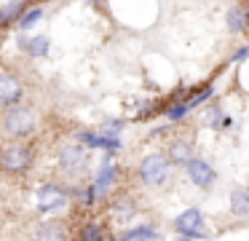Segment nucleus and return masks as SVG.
Returning <instances> with one entry per match:
<instances>
[{
	"mask_svg": "<svg viewBox=\"0 0 249 241\" xmlns=\"http://www.w3.org/2000/svg\"><path fill=\"white\" fill-rule=\"evenodd\" d=\"M0 126H3V131L14 139L30 137V134L35 131V126H38V112H35L33 107L17 102V105H11V107H3Z\"/></svg>",
	"mask_w": 249,
	"mask_h": 241,
	"instance_id": "1",
	"label": "nucleus"
},
{
	"mask_svg": "<svg viewBox=\"0 0 249 241\" xmlns=\"http://www.w3.org/2000/svg\"><path fill=\"white\" fill-rule=\"evenodd\" d=\"M172 161L166 153H150L137 164V177L147 187H161L172 180Z\"/></svg>",
	"mask_w": 249,
	"mask_h": 241,
	"instance_id": "2",
	"label": "nucleus"
},
{
	"mask_svg": "<svg viewBox=\"0 0 249 241\" xmlns=\"http://www.w3.org/2000/svg\"><path fill=\"white\" fill-rule=\"evenodd\" d=\"M33 161H35L33 148L19 142V139L6 142L0 148V171H6V174H24L33 166Z\"/></svg>",
	"mask_w": 249,
	"mask_h": 241,
	"instance_id": "3",
	"label": "nucleus"
},
{
	"mask_svg": "<svg viewBox=\"0 0 249 241\" xmlns=\"http://www.w3.org/2000/svg\"><path fill=\"white\" fill-rule=\"evenodd\" d=\"M89 169V153L83 142H70L59 150V171L70 180H78Z\"/></svg>",
	"mask_w": 249,
	"mask_h": 241,
	"instance_id": "4",
	"label": "nucleus"
},
{
	"mask_svg": "<svg viewBox=\"0 0 249 241\" xmlns=\"http://www.w3.org/2000/svg\"><path fill=\"white\" fill-rule=\"evenodd\" d=\"M174 230H177L182 239H206V220L204 214H201V209L190 206L185 209V212H179L177 217H174Z\"/></svg>",
	"mask_w": 249,
	"mask_h": 241,
	"instance_id": "5",
	"label": "nucleus"
},
{
	"mask_svg": "<svg viewBox=\"0 0 249 241\" xmlns=\"http://www.w3.org/2000/svg\"><path fill=\"white\" fill-rule=\"evenodd\" d=\"M67 204H70V190L59 187L56 182H46V185H40V190H38V212L56 214V212H62Z\"/></svg>",
	"mask_w": 249,
	"mask_h": 241,
	"instance_id": "6",
	"label": "nucleus"
},
{
	"mask_svg": "<svg viewBox=\"0 0 249 241\" xmlns=\"http://www.w3.org/2000/svg\"><path fill=\"white\" fill-rule=\"evenodd\" d=\"M118 180H121L118 164H115L110 155H105L102 164H99V169H97V174H94V180H91L94 193H97L99 198H107L110 193H113V187L118 185Z\"/></svg>",
	"mask_w": 249,
	"mask_h": 241,
	"instance_id": "7",
	"label": "nucleus"
},
{
	"mask_svg": "<svg viewBox=\"0 0 249 241\" xmlns=\"http://www.w3.org/2000/svg\"><path fill=\"white\" fill-rule=\"evenodd\" d=\"M185 174H188V180L193 182L196 187H201V190H209V187L217 182L214 166H212L206 158H198V155H193V158L185 164Z\"/></svg>",
	"mask_w": 249,
	"mask_h": 241,
	"instance_id": "8",
	"label": "nucleus"
},
{
	"mask_svg": "<svg viewBox=\"0 0 249 241\" xmlns=\"http://www.w3.org/2000/svg\"><path fill=\"white\" fill-rule=\"evenodd\" d=\"M75 139L83 142L86 148H97V150H105V153H118L124 148L118 134H105V131H78Z\"/></svg>",
	"mask_w": 249,
	"mask_h": 241,
	"instance_id": "9",
	"label": "nucleus"
},
{
	"mask_svg": "<svg viewBox=\"0 0 249 241\" xmlns=\"http://www.w3.org/2000/svg\"><path fill=\"white\" fill-rule=\"evenodd\" d=\"M24 86L19 80V75L14 73H0V107H11L17 102H22Z\"/></svg>",
	"mask_w": 249,
	"mask_h": 241,
	"instance_id": "10",
	"label": "nucleus"
},
{
	"mask_svg": "<svg viewBox=\"0 0 249 241\" xmlns=\"http://www.w3.org/2000/svg\"><path fill=\"white\" fill-rule=\"evenodd\" d=\"M137 212H140V206H137V198H131V196H121L110 204V217L118 225H129Z\"/></svg>",
	"mask_w": 249,
	"mask_h": 241,
	"instance_id": "11",
	"label": "nucleus"
},
{
	"mask_svg": "<svg viewBox=\"0 0 249 241\" xmlns=\"http://www.w3.org/2000/svg\"><path fill=\"white\" fill-rule=\"evenodd\" d=\"M166 155L174 166H185L190 158H193V142L188 137H174L166 148Z\"/></svg>",
	"mask_w": 249,
	"mask_h": 241,
	"instance_id": "12",
	"label": "nucleus"
},
{
	"mask_svg": "<svg viewBox=\"0 0 249 241\" xmlns=\"http://www.w3.org/2000/svg\"><path fill=\"white\" fill-rule=\"evenodd\" d=\"M115 239H121V241H156V239H161V230L150 222H142V225H134V228L121 230Z\"/></svg>",
	"mask_w": 249,
	"mask_h": 241,
	"instance_id": "13",
	"label": "nucleus"
},
{
	"mask_svg": "<svg viewBox=\"0 0 249 241\" xmlns=\"http://www.w3.org/2000/svg\"><path fill=\"white\" fill-rule=\"evenodd\" d=\"M225 24L233 35H241V32L249 30V16H247V5H231L225 14Z\"/></svg>",
	"mask_w": 249,
	"mask_h": 241,
	"instance_id": "14",
	"label": "nucleus"
},
{
	"mask_svg": "<svg viewBox=\"0 0 249 241\" xmlns=\"http://www.w3.org/2000/svg\"><path fill=\"white\" fill-rule=\"evenodd\" d=\"M19 48H22L27 56L38 59V56H46L51 48V40L46 35H33V37H19Z\"/></svg>",
	"mask_w": 249,
	"mask_h": 241,
	"instance_id": "15",
	"label": "nucleus"
},
{
	"mask_svg": "<svg viewBox=\"0 0 249 241\" xmlns=\"http://www.w3.org/2000/svg\"><path fill=\"white\" fill-rule=\"evenodd\" d=\"M204 126L214 129V131H225V129L233 126V118L225 115V110H222V107L214 102V105H212L209 110L204 112Z\"/></svg>",
	"mask_w": 249,
	"mask_h": 241,
	"instance_id": "16",
	"label": "nucleus"
},
{
	"mask_svg": "<svg viewBox=\"0 0 249 241\" xmlns=\"http://www.w3.org/2000/svg\"><path fill=\"white\" fill-rule=\"evenodd\" d=\"M228 204L233 217H249V187H233Z\"/></svg>",
	"mask_w": 249,
	"mask_h": 241,
	"instance_id": "17",
	"label": "nucleus"
},
{
	"mask_svg": "<svg viewBox=\"0 0 249 241\" xmlns=\"http://www.w3.org/2000/svg\"><path fill=\"white\" fill-rule=\"evenodd\" d=\"M212 96H214V83H204V86H193V94H190V99H188V105L193 107H204L206 102H212Z\"/></svg>",
	"mask_w": 249,
	"mask_h": 241,
	"instance_id": "18",
	"label": "nucleus"
},
{
	"mask_svg": "<svg viewBox=\"0 0 249 241\" xmlns=\"http://www.w3.org/2000/svg\"><path fill=\"white\" fill-rule=\"evenodd\" d=\"M24 8H27V0H11L6 8H0V24H14L17 19H22Z\"/></svg>",
	"mask_w": 249,
	"mask_h": 241,
	"instance_id": "19",
	"label": "nucleus"
},
{
	"mask_svg": "<svg viewBox=\"0 0 249 241\" xmlns=\"http://www.w3.org/2000/svg\"><path fill=\"white\" fill-rule=\"evenodd\" d=\"M193 110V107L188 105V102H169L166 110H163V118L172 123H182L185 118H188V112Z\"/></svg>",
	"mask_w": 249,
	"mask_h": 241,
	"instance_id": "20",
	"label": "nucleus"
},
{
	"mask_svg": "<svg viewBox=\"0 0 249 241\" xmlns=\"http://www.w3.org/2000/svg\"><path fill=\"white\" fill-rule=\"evenodd\" d=\"M78 236H81L83 241H102V239H110V233L102 228V222H97V220H91V222L83 225Z\"/></svg>",
	"mask_w": 249,
	"mask_h": 241,
	"instance_id": "21",
	"label": "nucleus"
},
{
	"mask_svg": "<svg viewBox=\"0 0 249 241\" xmlns=\"http://www.w3.org/2000/svg\"><path fill=\"white\" fill-rule=\"evenodd\" d=\"M163 110H166V105H161L158 99H150V102H145V105L137 107L134 118L137 121H150L153 115H158V112H163Z\"/></svg>",
	"mask_w": 249,
	"mask_h": 241,
	"instance_id": "22",
	"label": "nucleus"
},
{
	"mask_svg": "<svg viewBox=\"0 0 249 241\" xmlns=\"http://www.w3.org/2000/svg\"><path fill=\"white\" fill-rule=\"evenodd\" d=\"M38 239H67V230L62 222H43L38 228Z\"/></svg>",
	"mask_w": 249,
	"mask_h": 241,
	"instance_id": "23",
	"label": "nucleus"
},
{
	"mask_svg": "<svg viewBox=\"0 0 249 241\" xmlns=\"http://www.w3.org/2000/svg\"><path fill=\"white\" fill-rule=\"evenodd\" d=\"M40 19H43V8H30L27 14L19 19V27H22V30H30V27H33L35 21H40Z\"/></svg>",
	"mask_w": 249,
	"mask_h": 241,
	"instance_id": "24",
	"label": "nucleus"
},
{
	"mask_svg": "<svg viewBox=\"0 0 249 241\" xmlns=\"http://www.w3.org/2000/svg\"><path fill=\"white\" fill-rule=\"evenodd\" d=\"M99 131H105V134H121V131H124V121H105Z\"/></svg>",
	"mask_w": 249,
	"mask_h": 241,
	"instance_id": "25",
	"label": "nucleus"
},
{
	"mask_svg": "<svg viewBox=\"0 0 249 241\" xmlns=\"http://www.w3.org/2000/svg\"><path fill=\"white\" fill-rule=\"evenodd\" d=\"M247 59H249V46H241L231 54V62H247Z\"/></svg>",
	"mask_w": 249,
	"mask_h": 241,
	"instance_id": "26",
	"label": "nucleus"
},
{
	"mask_svg": "<svg viewBox=\"0 0 249 241\" xmlns=\"http://www.w3.org/2000/svg\"><path fill=\"white\" fill-rule=\"evenodd\" d=\"M247 16H249V3H247Z\"/></svg>",
	"mask_w": 249,
	"mask_h": 241,
	"instance_id": "27",
	"label": "nucleus"
}]
</instances>
